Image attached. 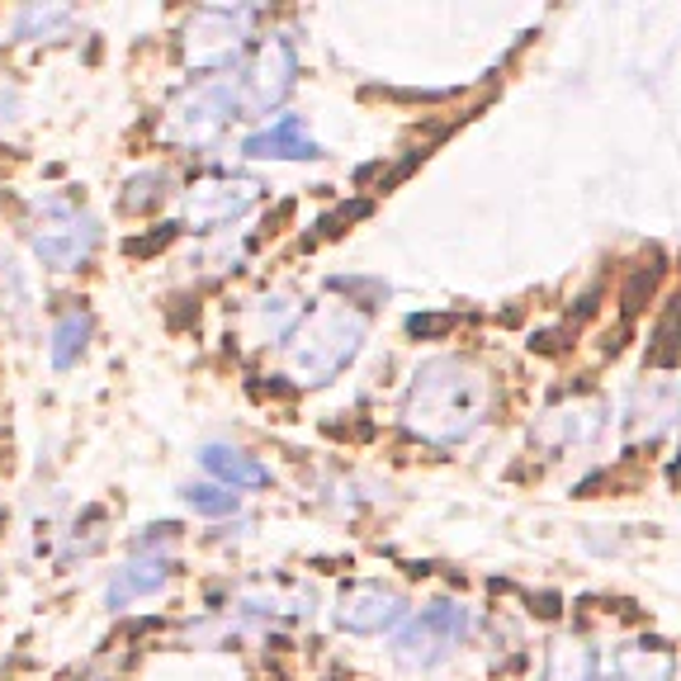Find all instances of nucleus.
<instances>
[{"label": "nucleus", "mask_w": 681, "mask_h": 681, "mask_svg": "<svg viewBox=\"0 0 681 681\" xmlns=\"http://www.w3.org/2000/svg\"><path fill=\"white\" fill-rule=\"evenodd\" d=\"M407 620V601L403 592L383 587V582H355V587L340 592L336 606V624L350 634H389Z\"/></svg>", "instance_id": "8"}, {"label": "nucleus", "mask_w": 681, "mask_h": 681, "mask_svg": "<svg viewBox=\"0 0 681 681\" xmlns=\"http://www.w3.org/2000/svg\"><path fill=\"white\" fill-rule=\"evenodd\" d=\"M166 577H170V559H166V553H138V559H128V563L119 568V577L109 582L105 601H109L113 610H123V606H133L138 596L162 592Z\"/></svg>", "instance_id": "10"}, {"label": "nucleus", "mask_w": 681, "mask_h": 681, "mask_svg": "<svg viewBox=\"0 0 681 681\" xmlns=\"http://www.w3.org/2000/svg\"><path fill=\"white\" fill-rule=\"evenodd\" d=\"M91 326H95V322H91V312H85V308H71L67 318L52 326V365H57V369H67V365L85 350V340H91Z\"/></svg>", "instance_id": "14"}, {"label": "nucleus", "mask_w": 681, "mask_h": 681, "mask_svg": "<svg viewBox=\"0 0 681 681\" xmlns=\"http://www.w3.org/2000/svg\"><path fill=\"white\" fill-rule=\"evenodd\" d=\"M67 20L71 14L67 10H43V5H28L20 20H14V38H28V34H38V38H48V34H57V28H67Z\"/></svg>", "instance_id": "18"}, {"label": "nucleus", "mask_w": 681, "mask_h": 681, "mask_svg": "<svg viewBox=\"0 0 681 681\" xmlns=\"http://www.w3.org/2000/svg\"><path fill=\"white\" fill-rule=\"evenodd\" d=\"M14 99H20V95H14V85L0 81V123H5L10 113H14Z\"/></svg>", "instance_id": "22"}, {"label": "nucleus", "mask_w": 681, "mask_h": 681, "mask_svg": "<svg viewBox=\"0 0 681 681\" xmlns=\"http://www.w3.org/2000/svg\"><path fill=\"white\" fill-rule=\"evenodd\" d=\"M95 218L81 213L71 199H43L38 223H34V251L43 255V265L52 270H81L95 251Z\"/></svg>", "instance_id": "4"}, {"label": "nucleus", "mask_w": 681, "mask_h": 681, "mask_svg": "<svg viewBox=\"0 0 681 681\" xmlns=\"http://www.w3.org/2000/svg\"><path fill=\"white\" fill-rule=\"evenodd\" d=\"M237 109H241V95L227 76L199 81V85H190V91H180L176 105L166 109V133L176 142H184V147H208Z\"/></svg>", "instance_id": "3"}, {"label": "nucleus", "mask_w": 681, "mask_h": 681, "mask_svg": "<svg viewBox=\"0 0 681 681\" xmlns=\"http://www.w3.org/2000/svg\"><path fill=\"white\" fill-rule=\"evenodd\" d=\"M450 326H459V312H417V318H407V332L431 340V336H445Z\"/></svg>", "instance_id": "19"}, {"label": "nucleus", "mask_w": 681, "mask_h": 681, "mask_svg": "<svg viewBox=\"0 0 681 681\" xmlns=\"http://www.w3.org/2000/svg\"><path fill=\"white\" fill-rule=\"evenodd\" d=\"M265 194V184L255 176H204L194 180L190 199H184V223L194 232H213V227L237 223L241 213L255 208V199Z\"/></svg>", "instance_id": "6"}, {"label": "nucleus", "mask_w": 681, "mask_h": 681, "mask_svg": "<svg viewBox=\"0 0 681 681\" xmlns=\"http://www.w3.org/2000/svg\"><path fill=\"white\" fill-rule=\"evenodd\" d=\"M677 303H667L662 326H658V365H677Z\"/></svg>", "instance_id": "21"}, {"label": "nucleus", "mask_w": 681, "mask_h": 681, "mask_svg": "<svg viewBox=\"0 0 681 681\" xmlns=\"http://www.w3.org/2000/svg\"><path fill=\"white\" fill-rule=\"evenodd\" d=\"M294 76H298L294 43L289 38L261 43V52H255V62H251V81H247V109L261 113L270 105H279V99L294 91Z\"/></svg>", "instance_id": "9"}, {"label": "nucleus", "mask_w": 681, "mask_h": 681, "mask_svg": "<svg viewBox=\"0 0 681 681\" xmlns=\"http://www.w3.org/2000/svg\"><path fill=\"white\" fill-rule=\"evenodd\" d=\"M199 464L208 468L213 478L223 482V488H265L270 482V468L261 459H251L247 450H237V445H223V440H213V445L199 450Z\"/></svg>", "instance_id": "11"}, {"label": "nucleus", "mask_w": 681, "mask_h": 681, "mask_svg": "<svg viewBox=\"0 0 681 681\" xmlns=\"http://www.w3.org/2000/svg\"><path fill=\"white\" fill-rule=\"evenodd\" d=\"M184 502H190L194 516H232L241 506V497L232 488H218V482H190V488H184Z\"/></svg>", "instance_id": "15"}, {"label": "nucleus", "mask_w": 681, "mask_h": 681, "mask_svg": "<svg viewBox=\"0 0 681 681\" xmlns=\"http://www.w3.org/2000/svg\"><path fill=\"white\" fill-rule=\"evenodd\" d=\"M247 156H284V162H312V156H322V147L308 138V128L298 119H275L270 128L247 138Z\"/></svg>", "instance_id": "12"}, {"label": "nucleus", "mask_w": 681, "mask_h": 681, "mask_svg": "<svg viewBox=\"0 0 681 681\" xmlns=\"http://www.w3.org/2000/svg\"><path fill=\"white\" fill-rule=\"evenodd\" d=\"M488 407H492V379L474 360H450L445 355V360H431L417 369L403 403V421L421 440L454 445V440H468L478 431Z\"/></svg>", "instance_id": "1"}, {"label": "nucleus", "mask_w": 681, "mask_h": 681, "mask_svg": "<svg viewBox=\"0 0 681 681\" xmlns=\"http://www.w3.org/2000/svg\"><path fill=\"white\" fill-rule=\"evenodd\" d=\"M170 184H176V176L162 166V170H138V176H128V184H123V213H147V208H156L162 199L170 194Z\"/></svg>", "instance_id": "13"}, {"label": "nucleus", "mask_w": 681, "mask_h": 681, "mask_svg": "<svg viewBox=\"0 0 681 681\" xmlns=\"http://www.w3.org/2000/svg\"><path fill=\"white\" fill-rule=\"evenodd\" d=\"M176 232H180L176 223H162L152 237H133V241H128V255H152V251H166L170 241H176Z\"/></svg>", "instance_id": "20"}, {"label": "nucleus", "mask_w": 681, "mask_h": 681, "mask_svg": "<svg viewBox=\"0 0 681 681\" xmlns=\"http://www.w3.org/2000/svg\"><path fill=\"white\" fill-rule=\"evenodd\" d=\"M662 261H653V265H638L630 279H624V289H620V308H624V318H638V312H644V298L653 294V284H658V270Z\"/></svg>", "instance_id": "17"}, {"label": "nucleus", "mask_w": 681, "mask_h": 681, "mask_svg": "<svg viewBox=\"0 0 681 681\" xmlns=\"http://www.w3.org/2000/svg\"><path fill=\"white\" fill-rule=\"evenodd\" d=\"M247 34H251V10L208 5V10L194 14L190 28H184V57H190L194 67H223L237 57Z\"/></svg>", "instance_id": "7"}, {"label": "nucleus", "mask_w": 681, "mask_h": 681, "mask_svg": "<svg viewBox=\"0 0 681 681\" xmlns=\"http://www.w3.org/2000/svg\"><path fill=\"white\" fill-rule=\"evenodd\" d=\"M369 199H350V204H336L332 213H326V218H318L312 223V232L303 237V247H318V241H326V237H336L340 227H350V223H360V218H369Z\"/></svg>", "instance_id": "16"}, {"label": "nucleus", "mask_w": 681, "mask_h": 681, "mask_svg": "<svg viewBox=\"0 0 681 681\" xmlns=\"http://www.w3.org/2000/svg\"><path fill=\"white\" fill-rule=\"evenodd\" d=\"M468 634H474V616H468L464 606L435 601V606H426L417 620H407V630L397 634V658L407 667H435L440 658H450Z\"/></svg>", "instance_id": "5"}, {"label": "nucleus", "mask_w": 681, "mask_h": 681, "mask_svg": "<svg viewBox=\"0 0 681 681\" xmlns=\"http://www.w3.org/2000/svg\"><path fill=\"white\" fill-rule=\"evenodd\" d=\"M369 318L355 303H318L284 336V365L303 389H322L360 355Z\"/></svg>", "instance_id": "2"}]
</instances>
